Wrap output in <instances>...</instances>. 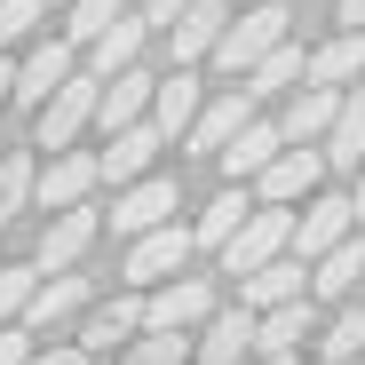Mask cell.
<instances>
[{"label": "cell", "mask_w": 365, "mask_h": 365, "mask_svg": "<svg viewBox=\"0 0 365 365\" xmlns=\"http://www.w3.org/2000/svg\"><path fill=\"white\" fill-rule=\"evenodd\" d=\"M96 119H103V80H96V72H80L64 96H56V103L32 119V151H40V159H56V151H80V135L96 128Z\"/></svg>", "instance_id": "cell-4"}, {"label": "cell", "mask_w": 365, "mask_h": 365, "mask_svg": "<svg viewBox=\"0 0 365 365\" xmlns=\"http://www.w3.org/2000/svg\"><path fill=\"white\" fill-rule=\"evenodd\" d=\"M143 334H151V294H128V286L80 318V349H88V357H111V349H128V341H143Z\"/></svg>", "instance_id": "cell-10"}, {"label": "cell", "mask_w": 365, "mask_h": 365, "mask_svg": "<svg viewBox=\"0 0 365 365\" xmlns=\"http://www.w3.org/2000/svg\"><path fill=\"white\" fill-rule=\"evenodd\" d=\"M191 255H199V238L182 230V222H167V230L135 238V247L119 255V286H128V294H159V286H175V278H191V270H182Z\"/></svg>", "instance_id": "cell-3"}, {"label": "cell", "mask_w": 365, "mask_h": 365, "mask_svg": "<svg viewBox=\"0 0 365 365\" xmlns=\"http://www.w3.org/2000/svg\"><path fill=\"white\" fill-rule=\"evenodd\" d=\"M159 151H167L159 128H128V135H111L96 159H103V182H111V191H135V182L159 175Z\"/></svg>", "instance_id": "cell-17"}, {"label": "cell", "mask_w": 365, "mask_h": 365, "mask_svg": "<svg viewBox=\"0 0 365 365\" xmlns=\"http://www.w3.org/2000/svg\"><path fill=\"white\" fill-rule=\"evenodd\" d=\"M238 24V9L230 0H199L191 16H182L175 32H167V56H175V72H191V64H207V56L222 48V32Z\"/></svg>", "instance_id": "cell-16"}, {"label": "cell", "mask_w": 365, "mask_h": 365, "mask_svg": "<svg viewBox=\"0 0 365 365\" xmlns=\"http://www.w3.org/2000/svg\"><path fill=\"white\" fill-rule=\"evenodd\" d=\"M357 294H365V238H349L341 255H326L310 270V302H326V310H349Z\"/></svg>", "instance_id": "cell-24"}, {"label": "cell", "mask_w": 365, "mask_h": 365, "mask_svg": "<svg viewBox=\"0 0 365 365\" xmlns=\"http://www.w3.org/2000/svg\"><path fill=\"white\" fill-rule=\"evenodd\" d=\"M255 119H262V103H255L247 88H215V96H207V111H199V128L182 135V151H191V159H222L238 135L255 128Z\"/></svg>", "instance_id": "cell-9"}, {"label": "cell", "mask_w": 365, "mask_h": 365, "mask_svg": "<svg viewBox=\"0 0 365 365\" xmlns=\"http://www.w3.org/2000/svg\"><path fill=\"white\" fill-rule=\"evenodd\" d=\"M96 310V278H48L40 286V302H32V318H24V334H48V326H72V318H88Z\"/></svg>", "instance_id": "cell-25"}, {"label": "cell", "mask_w": 365, "mask_h": 365, "mask_svg": "<svg viewBox=\"0 0 365 365\" xmlns=\"http://www.w3.org/2000/svg\"><path fill=\"white\" fill-rule=\"evenodd\" d=\"M270 365H302V357H270Z\"/></svg>", "instance_id": "cell-42"}, {"label": "cell", "mask_w": 365, "mask_h": 365, "mask_svg": "<svg viewBox=\"0 0 365 365\" xmlns=\"http://www.w3.org/2000/svg\"><path fill=\"white\" fill-rule=\"evenodd\" d=\"M159 80H167V72H151V64H135V72L103 80V119H96V135L111 143V135H128V128H151V103H159Z\"/></svg>", "instance_id": "cell-14"}, {"label": "cell", "mask_w": 365, "mask_h": 365, "mask_svg": "<svg viewBox=\"0 0 365 365\" xmlns=\"http://www.w3.org/2000/svg\"><path fill=\"white\" fill-rule=\"evenodd\" d=\"M286 24H294V9H286V0H270V9H238V24L222 32V48L207 56V64H215L222 80H238V88H247V72H262L270 56L294 40Z\"/></svg>", "instance_id": "cell-1"}, {"label": "cell", "mask_w": 365, "mask_h": 365, "mask_svg": "<svg viewBox=\"0 0 365 365\" xmlns=\"http://www.w3.org/2000/svg\"><path fill=\"white\" fill-rule=\"evenodd\" d=\"M111 222H103V207H72V215H48L40 222V247H32V262H40V278H72L88 255H96V238H103Z\"/></svg>", "instance_id": "cell-6"}, {"label": "cell", "mask_w": 365, "mask_h": 365, "mask_svg": "<svg viewBox=\"0 0 365 365\" xmlns=\"http://www.w3.org/2000/svg\"><path fill=\"white\" fill-rule=\"evenodd\" d=\"M191 9H199V0H143V24H151V32H175Z\"/></svg>", "instance_id": "cell-35"}, {"label": "cell", "mask_w": 365, "mask_h": 365, "mask_svg": "<svg viewBox=\"0 0 365 365\" xmlns=\"http://www.w3.org/2000/svg\"><path fill=\"white\" fill-rule=\"evenodd\" d=\"M0 159H9V143H0Z\"/></svg>", "instance_id": "cell-44"}, {"label": "cell", "mask_w": 365, "mask_h": 365, "mask_svg": "<svg viewBox=\"0 0 365 365\" xmlns=\"http://www.w3.org/2000/svg\"><path fill=\"white\" fill-rule=\"evenodd\" d=\"M286 151H294V143H286V128H278V119L262 111V119H255V128H247V135H238V143H230L222 159H215V175L230 182V191H255V182H262V175H270V167H278Z\"/></svg>", "instance_id": "cell-13"}, {"label": "cell", "mask_w": 365, "mask_h": 365, "mask_svg": "<svg viewBox=\"0 0 365 365\" xmlns=\"http://www.w3.org/2000/svg\"><path fill=\"white\" fill-rule=\"evenodd\" d=\"M255 341H262V318L230 302V310L199 334V357H191V365H255Z\"/></svg>", "instance_id": "cell-19"}, {"label": "cell", "mask_w": 365, "mask_h": 365, "mask_svg": "<svg viewBox=\"0 0 365 365\" xmlns=\"http://www.w3.org/2000/svg\"><path fill=\"white\" fill-rule=\"evenodd\" d=\"M302 88H310V48H302V40H286L262 72H247V96H255V103H270V96H302Z\"/></svg>", "instance_id": "cell-28"}, {"label": "cell", "mask_w": 365, "mask_h": 365, "mask_svg": "<svg viewBox=\"0 0 365 365\" xmlns=\"http://www.w3.org/2000/svg\"><path fill=\"white\" fill-rule=\"evenodd\" d=\"M24 207H40V151H9L0 159V222L24 215Z\"/></svg>", "instance_id": "cell-31"}, {"label": "cell", "mask_w": 365, "mask_h": 365, "mask_svg": "<svg viewBox=\"0 0 365 365\" xmlns=\"http://www.w3.org/2000/svg\"><path fill=\"white\" fill-rule=\"evenodd\" d=\"M40 24H48V0H0V56H16V48L48 40Z\"/></svg>", "instance_id": "cell-33"}, {"label": "cell", "mask_w": 365, "mask_h": 365, "mask_svg": "<svg viewBox=\"0 0 365 365\" xmlns=\"http://www.w3.org/2000/svg\"><path fill=\"white\" fill-rule=\"evenodd\" d=\"M255 207H262L255 191H230V182H222V191H215V199L199 207V222H191V238H199V255H230V238H238V230L255 222Z\"/></svg>", "instance_id": "cell-18"}, {"label": "cell", "mask_w": 365, "mask_h": 365, "mask_svg": "<svg viewBox=\"0 0 365 365\" xmlns=\"http://www.w3.org/2000/svg\"><path fill=\"white\" fill-rule=\"evenodd\" d=\"M48 9H72V0H48Z\"/></svg>", "instance_id": "cell-43"}, {"label": "cell", "mask_w": 365, "mask_h": 365, "mask_svg": "<svg viewBox=\"0 0 365 365\" xmlns=\"http://www.w3.org/2000/svg\"><path fill=\"white\" fill-rule=\"evenodd\" d=\"M310 88H326V96L365 88V32H334L310 48Z\"/></svg>", "instance_id": "cell-20"}, {"label": "cell", "mask_w": 365, "mask_h": 365, "mask_svg": "<svg viewBox=\"0 0 365 365\" xmlns=\"http://www.w3.org/2000/svg\"><path fill=\"white\" fill-rule=\"evenodd\" d=\"M230 9H270V0H230Z\"/></svg>", "instance_id": "cell-41"}, {"label": "cell", "mask_w": 365, "mask_h": 365, "mask_svg": "<svg viewBox=\"0 0 365 365\" xmlns=\"http://www.w3.org/2000/svg\"><path fill=\"white\" fill-rule=\"evenodd\" d=\"M302 349H318V302L270 310V318H262V341H255V365H270V357H302Z\"/></svg>", "instance_id": "cell-23"}, {"label": "cell", "mask_w": 365, "mask_h": 365, "mask_svg": "<svg viewBox=\"0 0 365 365\" xmlns=\"http://www.w3.org/2000/svg\"><path fill=\"white\" fill-rule=\"evenodd\" d=\"M222 310H230V302H222L215 278H175V286L151 294V334H207Z\"/></svg>", "instance_id": "cell-8"}, {"label": "cell", "mask_w": 365, "mask_h": 365, "mask_svg": "<svg viewBox=\"0 0 365 365\" xmlns=\"http://www.w3.org/2000/svg\"><path fill=\"white\" fill-rule=\"evenodd\" d=\"M32 357H40V334H24V326L0 334V365H32Z\"/></svg>", "instance_id": "cell-36"}, {"label": "cell", "mask_w": 365, "mask_h": 365, "mask_svg": "<svg viewBox=\"0 0 365 365\" xmlns=\"http://www.w3.org/2000/svg\"><path fill=\"white\" fill-rule=\"evenodd\" d=\"M199 111H207V80L167 64V80H159V103H151V128L175 143V135H191V128H199Z\"/></svg>", "instance_id": "cell-22"}, {"label": "cell", "mask_w": 365, "mask_h": 365, "mask_svg": "<svg viewBox=\"0 0 365 365\" xmlns=\"http://www.w3.org/2000/svg\"><path fill=\"white\" fill-rule=\"evenodd\" d=\"M286 255H294V215L286 207H255V222L238 230L230 255H222V278H255V270H270Z\"/></svg>", "instance_id": "cell-11"}, {"label": "cell", "mask_w": 365, "mask_h": 365, "mask_svg": "<svg viewBox=\"0 0 365 365\" xmlns=\"http://www.w3.org/2000/svg\"><path fill=\"white\" fill-rule=\"evenodd\" d=\"M349 238H365V222H357V199H349V191H318L310 207L294 215V255L310 262V270H318L326 255H341Z\"/></svg>", "instance_id": "cell-5"}, {"label": "cell", "mask_w": 365, "mask_h": 365, "mask_svg": "<svg viewBox=\"0 0 365 365\" xmlns=\"http://www.w3.org/2000/svg\"><path fill=\"white\" fill-rule=\"evenodd\" d=\"M40 262H0V334H9V326H24L32 318V302H40Z\"/></svg>", "instance_id": "cell-32"}, {"label": "cell", "mask_w": 365, "mask_h": 365, "mask_svg": "<svg viewBox=\"0 0 365 365\" xmlns=\"http://www.w3.org/2000/svg\"><path fill=\"white\" fill-rule=\"evenodd\" d=\"M294 302H310V262H302V255H286V262H270L255 278H238V310H255V318L294 310Z\"/></svg>", "instance_id": "cell-15"}, {"label": "cell", "mask_w": 365, "mask_h": 365, "mask_svg": "<svg viewBox=\"0 0 365 365\" xmlns=\"http://www.w3.org/2000/svg\"><path fill=\"white\" fill-rule=\"evenodd\" d=\"M334 119H341V96H326V88H302V96H286L278 128H286V143H294V151H326Z\"/></svg>", "instance_id": "cell-21"}, {"label": "cell", "mask_w": 365, "mask_h": 365, "mask_svg": "<svg viewBox=\"0 0 365 365\" xmlns=\"http://www.w3.org/2000/svg\"><path fill=\"white\" fill-rule=\"evenodd\" d=\"M80 72H88V56H80V48H72L64 32L32 40V48L16 56V111H32V119H40V111H48L56 96H64V88H72Z\"/></svg>", "instance_id": "cell-2"}, {"label": "cell", "mask_w": 365, "mask_h": 365, "mask_svg": "<svg viewBox=\"0 0 365 365\" xmlns=\"http://www.w3.org/2000/svg\"><path fill=\"white\" fill-rule=\"evenodd\" d=\"M199 357V334H143L119 349V365H191Z\"/></svg>", "instance_id": "cell-34"}, {"label": "cell", "mask_w": 365, "mask_h": 365, "mask_svg": "<svg viewBox=\"0 0 365 365\" xmlns=\"http://www.w3.org/2000/svg\"><path fill=\"white\" fill-rule=\"evenodd\" d=\"M16 103V56H0V111Z\"/></svg>", "instance_id": "cell-39"}, {"label": "cell", "mask_w": 365, "mask_h": 365, "mask_svg": "<svg viewBox=\"0 0 365 365\" xmlns=\"http://www.w3.org/2000/svg\"><path fill=\"white\" fill-rule=\"evenodd\" d=\"M32 365H96V357H88V349H80V341H56V349H40V357H32Z\"/></svg>", "instance_id": "cell-37"}, {"label": "cell", "mask_w": 365, "mask_h": 365, "mask_svg": "<svg viewBox=\"0 0 365 365\" xmlns=\"http://www.w3.org/2000/svg\"><path fill=\"white\" fill-rule=\"evenodd\" d=\"M349 199H357V222H365V175H357V182H349Z\"/></svg>", "instance_id": "cell-40"}, {"label": "cell", "mask_w": 365, "mask_h": 365, "mask_svg": "<svg viewBox=\"0 0 365 365\" xmlns=\"http://www.w3.org/2000/svg\"><path fill=\"white\" fill-rule=\"evenodd\" d=\"M96 182H103V159H96V151H56V159H40V215L96 207Z\"/></svg>", "instance_id": "cell-12"}, {"label": "cell", "mask_w": 365, "mask_h": 365, "mask_svg": "<svg viewBox=\"0 0 365 365\" xmlns=\"http://www.w3.org/2000/svg\"><path fill=\"white\" fill-rule=\"evenodd\" d=\"M326 167L334 175H365V88H349L341 96V119H334V135H326Z\"/></svg>", "instance_id": "cell-27"}, {"label": "cell", "mask_w": 365, "mask_h": 365, "mask_svg": "<svg viewBox=\"0 0 365 365\" xmlns=\"http://www.w3.org/2000/svg\"><path fill=\"white\" fill-rule=\"evenodd\" d=\"M318 365H357L365 357V302H349V310H334L326 326H318V349H310Z\"/></svg>", "instance_id": "cell-29"}, {"label": "cell", "mask_w": 365, "mask_h": 365, "mask_svg": "<svg viewBox=\"0 0 365 365\" xmlns=\"http://www.w3.org/2000/svg\"><path fill=\"white\" fill-rule=\"evenodd\" d=\"M334 24L341 32H365V0H334Z\"/></svg>", "instance_id": "cell-38"}, {"label": "cell", "mask_w": 365, "mask_h": 365, "mask_svg": "<svg viewBox=\"0 0 365 365\" xmlns=\"http://www.w3.org/2000/svg\"><path fill=\"white\" fill-rule=\"evenodd\" d=\"M128 16H135L128 0H72V9H64V40H72V48L88 56V48H96V40L111 32V24H128Z\"/></svg>", "instance_id": "cell-30"}, {"label": "cell", "mask_w": 365, "mask_h": 365, "mask_svg": "<svg viewBox=\"0 0 365 365\" xmlns=\"http://www.w3.org/2000/svg\"><path fill=\"white\" fill-rule=\"evenodd\" d=\"M143 48H151V24H143V9H135L128 24H111V32L88 48V72H96V80H119V72L143 64Z\"/></svg>", "instance_id": "cell-26"}, {"label": "cell", "mask_w": 365, "mask_h": 365, "mask_svg": "<svg viewBox=\"0 0 365 365\" xmlns=\"http://www.w3.org/2000/svg\"><path fill=\"white\" fill-rule=\"evenodd\" d=\"M175 207H182V182L175 175H151V182H135V191H111V207H103V222H111V238H151V230H167L175 222Z\"/></svg>", "instance_id": "cell-7"}]
</instances>
